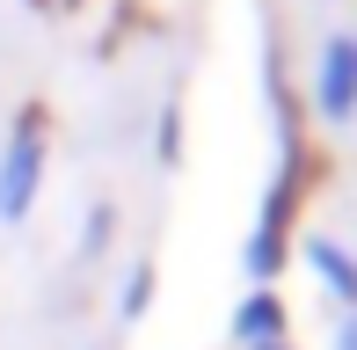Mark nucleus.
Masks as SVG:
<instances>
[{
    "instance_id": "2",
    "label": "nucleus",
    "mask_w": 357,
    "mask_h": 350,
    "mask_svg": "<svg viewBox=\"0 0 357 350\" xmlns=\"http://www.w3.org/2000/svg\"><path fill=\"white\" fill-rule=\"evenodd\" d=\"M278 336H284V307L255 284V292L234 307V343L241 350H278Z\"/></svg>"
},
{
    "instance_id": "5",
    "label": "nucleus",
    "mask_w": 357,
    "mask_h": 350,
    "mask_svg": "<svg viewBox=\"0 0 357 350\" xmlns=\"http://www.w3.org/2000/svg\"><path fill=\"white\" fill-rule=\"evenodd\" d=\"M146 299H153V270H132V284L117 292V314H146Z\"/></svg>"
},
{
    "instance_id": "1",
    "label": "nucleus",
    "mask_w": 357,
    "mask_h": 350,
    "mask_svg": "<svg viewBox=\"0 0 357 350\" xmlns=\"http://www.w3.org/2000/svg\"><path fill=\"white\" fill-rule=\"evenodd\" d=\"M44 153H52V117H44V102H22L8 139H0V227H22L37 212Z\"/></svg>"
},
{
    "instance_id": "6",
    "label": "nucleus",
    "mask_w": 357,
    "mask_h": 350,
    "mask_svg": "<svg viewBox=\"0 0 357 350\" xmlns=\"http://www.w3.org/2000/svg\"><path fill=\"white\" fill-rule=\"evenodd\" d=\"M109 219H117L109 204H95V212H88V227H80V256H95V248L109 241Z\"/></svg>"
},
{
    "instance_id": "3",
    "label": "nucleus",
    "mask_w": 357,
    "mask_h": 350,
    "mask_svg": "<svg viewBox=\"0 0 357 350\" xmlns=\"http://www.w3.org/2000/svg\"><path fill=\"white\" fill-rule=\"evenodd\" d=\"M350 102H357V44L335 37L328 59H321V109H328V117H350Z\"/></svg>"
},
{
    "instance_id": "4",
    "label": "nucleus",
    "mask_w": 357,
    "mask_h": 350,
    "mask_svg": "<svg viewBox=\"0 0 357 350\" xmlns=\"http://www.w3.org/2000/svg\"><path fill=\"white\" fill-rule=\"evenodd\" d=\"M306 256H314V270H321V277H328V284H335V292H343V299H357V270H350V256H343V248L314 241V248H306Z\"/></svg>"
}]
</instances>
